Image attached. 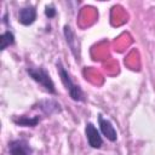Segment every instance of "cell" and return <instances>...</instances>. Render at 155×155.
<instances>
[{
    "instance_id": "1",
    "label": "cell",
    "mask_w": 155,
    "mask_h": 155,
    "mask_svg": "<svg viewBox=\"0 0 155 155\" xmlns=\"http://www.w3.org/2000/svg\"><path fill=\"white\" fill-rule=\"evenodd\" d=\"M56 67H57V71H58V75H59V78H61V81H62V84L64 85V87H65V90L68 91V93H69V96L71 97V99H74V101H76V102H82V101H85V94H84L82 90L80 88V86H78V85H75V84L73 82V80H71V78H70V75H69V73H68L67 69L63 67V64H62L61 61H57Z\"/></svg>"
},
{
    "instance_id": "2",
    "label": "cell",
    "mask_w": 155,
    "mask_h": 155,
    "mask_svg": "<svg viewBox=\"0 0 155 155\" xmlns=\"http://www.w3.org/2000/svg\"><path fill=\"white\" fill-rule=\"evenodd\" d=\"M27 73L28 75L34 80L36 81L39 85H41L48 93H52V94H56L57 91H56V87H54V84L50 76V74L41 67H38V68H33V67H28L27 68Z\"/></svg>"
},
{
    "instance_id": "3",
    "label": "cell",
    "mask_w": 155,
    "mask_h": 155,
    "mask_svg": "<svg viewBox=\"0 0 155 155\" xmlns=\"http://www.w3.org/2000/svg\"><path fill=\"white\" fill-rule=\"evenodd\" d=\"M10 155H33V149L24 139H15L8 143Z\"/></svg>"
},
{
    "instance_id": "4",
    "label": "cell",
    "mask_w": 155,
    "mask_h": 155,
    "mask_svg": "<svg viewBox=\"0 0 155 155\" xmlns=\"http://www.w3.org/2000/svg\"><path fill=\"white\" fill-rule=\"evenodd\" d=\"M85 133H86V138H87V142H88L90 147H92L94 149H98V148L102 147L103 139H102L98 130L96 128V126L92 122H87L86 124Z\"/></svg>"
},
{
    "instance_id": "5",
    "label": "cell",
    "mask_w": 155,
    "mask_h": 155,
    "mask_svg": "<svg viewBox=\"0 0 155 155\" xmlns=\"http://www.w3.org/2000/svg\"><path fill=\"white\" fill-rule=\"evenodd\" d=\"M98 124H99V128H101V132L103 133V136L107 137V139H109L110 142H115L117 139V134H116V131L113 126V124L104 119L101 114L98 115Z\"/></svg>"
},
{
    "instance_id": "6",
    "label": "cell",
    "mask_w": 155,
    "mask_h": 155,
    "mask_svg": "<svg viewBox=\"0 0 155 155\" xmlns=\"http://www.w3.org/2000/svg\"><path fill=\"white\" fill-rule=\"evenodd\" d=\"M36 19V8L34 6H25L18 12V21L23 25H30Z\"/></svg>"
},
{
    "instance_id": "7",
    "label": "cell",
    "mask_w": 155,
    "mask_h": 155,
    "mask_svg": "<svg viewBox=\"0 0 155 155\" xmlns=\"http://www.w3.org/2000/svg\"><path fill=\"white\" fill-rule=\"evenodd\" d=\"M38 108L45 114V115H53V114H57V113H61L62 111V108L59 105L58 102H56L54 99H44V101H40L38 103Z\"/></svg>"
},
{
    "instance_id": "8",
    "label": "cell",
    "mask_w": 155,
    "mask_h": 155,
    "mask_svg": "<svg viewBox=\"0 0 155 155\" xmlns=\"http://www.w3.org/2000/svg\"><path fill=\"white\" fill-rule=\"evenodd\" d=\"M63 33H64L67 44H68V46L70 47L73 54L76 57V59H79V57H80V54H79V44H78V39L75 38L74 31L71 30V28H70L69 25H64Z\"/></svg>"
},
{
    "instance_id": "9",
    "label": "cell",
    "mask_w": 155,
    "mask_h": 155,
    "mask_svg": "<svg viewBox=\"0 0 155 155\" xmlns=\"http://www.w3.org/2000/svg\"><path fill=\"white\" fill-rule=\"evenodd\" d=\"M13 122L16 125L24 126V127H34L40 122V117L39 116H33V117L18 116V117H13Z\"/></svg>"
},
{
    "instance_id": "10",
    "label": "cell",
    "mask_w": 155,
    "mask_h": 155,
    "mask_svg": "<svg viewBox=\"0 0 155 155\" xmlns=\"http://www.w3.org/2000/svg\"><path fill=\"white\" fill-rule=\"evenodd\" d=\"M15 44V35L11 31H5L0 36V48L1 51L6 50L8 46Z\"/></svg>"
},
{
    "instance_id": "11",
    "label": "cell",
    "mask_w": 155,
    "mask_h": 155,
    "mask_svg": "<svg viewBox=\"0 0 155 155\" xmlns=\"http://www.w3.org/2000/svg\"><path fill=\"white\" fill-rule=\"evenodd\" d=\"M45 15L48 17V18H52V17H54L56 16V8H54V6L51 4V5H47L46 7H45Z\"/></svg>"
}]
</instances>
